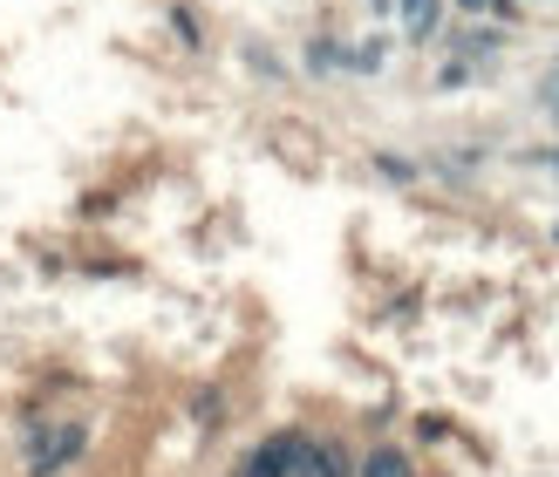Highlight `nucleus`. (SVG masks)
Masks as SVG:
<instances>
[{"mask_svg":"<svg viewBox=\"0 0 559 477\" xmlns=\"http://www.w3.org/2000/svg\"><path fill=\"white\" fill-rule=\"evenodd\" d=\"M361 477H409V451H396V443H376V451L361 457Z\"/></svg>","mask_w":559,"mask_h":477,"instance_id":"nucleus-3","label":"nucleus"},{"mask_svg":"<svg viewBox=\"0 0 559 477\" xmlns=\"http://www.w3.org/2000/svg\"><path fill=\"white\" fill-rule=\"evenodd\" d=\"M376 171H382V178H396V184H409V178H416V164H409V157H376Z\"/></svg>","mask_w":559,"mask_h":477,"instance_id":"nucleus-7","label":"nucleus"},{"mask_svg":"<svg viewBox=\"0 0 559 477\" xmlns=\"http://www.w3.org/2000/svg\"><path fill=\"white\" fill-rule=\"evenodd\" d=\"M382 55H389L382 41H361V48H348V69H361V75H376V69H382Z\"/></svg>","mask_w":559,"mask_h":477,"instance_id":"nucleus-6","label":"nucleus"},{"mask_svg":"<svg viewBox=\"0 0 559 477\" xmlns=\"http://www.w3.org/2000/svg\"><path fill=\"white\" fill-rule=\"evenodd\" d=\"M539 103H546V109H552V123H559V69H552V75H546V82H539Z\"/></svg>","mask_w":559,"mask_h":477,"instance_id":"nucleus-8","label":"nucleus"},{"mask_svg":"<svg viewBox=\"0 0 559 477\" xmlns=\"http://www.w3.org/2000/svg\"><path fill=\"white\" fill-rule=\"evenodd\" d=\"M82 451H90V430L82 424H62V430H48L35 451H27V470L35 477H48V470H62V464H75Z\"/></svg>","mask_w":559,"mask_h":477,"instance_id":"nucleus-2","label":"nucleus"},{"mask_svg":"<svg viewBox=\"0 0 559 477\" xmlns=\"http://www.w3.org/2000/svg\"><path fill=\"white\" fill-rule=\"evenodd\" d=\"M403 8H409V35L424 41L430 27H437V0H403Z\"/></svg>","mask_w":559,"mask_h":477,"instance_id":"nucleus-5","label":"nucleus"},{"mask_svg":"<svg viewBox=\"0 0 559 477\" xmlns=\"http://www.w3.org/2000/svg\"><path fill=\"white\" fill-rule=\"evenodd\" d=\"M307 69H314V75L348 69V48H334V41H307Z\"/></svg>","mask_w":559,"mask_h":477,"instance_id":"nucleus-4","label":"nucleus"},{"mask_svg":"<svg viewBox=\"0 0 559 477\" xmlns=\"http://www.w3.org/2000/svg\"><path fill=\"white\" fill-rule=\"evenodd\" d=\"M307 443H314V437H300V430H280V437H266V443H260V451L246 457L233 477H294V464L307 457Z\"/></svg>","mask_w":559,"mask_h":477,"instance_id":"nucleus-1","label":"nucleus"}]
</instances>
